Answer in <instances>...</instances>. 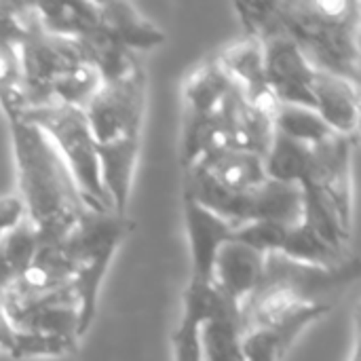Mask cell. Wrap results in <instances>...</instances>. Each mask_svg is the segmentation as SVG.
I'll list each match as a JSON object with an SVG mask.
<instances>
[{"label": "cell", "mask_w": 361, "mask_h": 361, "mask_svg": "<svg viewBox=\"0 0 361 361\" xmlns=\"http://www.w3.org/2000/svg\"><path fill=\"white\" fill-rule=\"evenodd\" d=\"M131 53L152 51L163 44L165 34L129 2H99V30Z\"/></svg>", "instance_id": "cell-19"}, {"label": "cell", "mask_w": 361, "mask_h": 361, "mask_svg": "<svg viewBox=\"0 0 361 361\" xmlns=\"http://www.w3.org/2000/svg\"><path fill=\"white\" fill-rule=\"evenodd\" d=\"M184 173L209 182L228 192H243L260 186L267 178L264 159L243 150H222L199 159Z\"/></svg>", "instance_id": "cell-15"}, {"label": "cell", "mask_w": 361, "mask_h": 361, "mask_svg": "<svg viewBox=\"0 0 361 361\" xmlns=\"http://www.w3.org/2000/svg\"><path fill=\"white\" fill-rule=\"evenodd\" d=\"M42 30L80 40L99 30V2H42L34 4Z\"/></svg>", "instance_id": "cell-24"}, {"label": "cell", "mask_w": 361, "mask_h": 361, "mask_svg": "<svg viewBox=\"0 0 361 361\" xmlns=\"http://www.w3.org/2000/svg\"><path fill=\"white\" fill-rule=\"evenodd\" d=\"M264 260L267 256L258 250L231 239L216 258L212 288L226 300L241 305L258 288L264 273Z\"/></svg>", "instance_id": "cell-13"}, {"label": "cell", "mask_w": 361, "mask_h": 361, "mask_svg": "<svg viewBox=\"0 0 361 361\" xmlns=\"http://www.w3.org/2000/svg\"><path fill=\"white\" fill-rule=\"evenodd\" d=\"M19 182V201L38 241L59 243L89 209L63 159L32 123L8 121Z\"/></svg>", "instance_id": "cell-1"}, {"label": "cell", "mask_w": 361, "mask_h": 361, "mask_svg": "<svg viewBox=\"0 0 361 361\" xmlns=\"http://www.w3.org/2000/svg\"><path fill=\"white\" fill-rule=\"evenodd\" d=\"M286 32L315 70L360 85L361 4L355 0L275 2Z\"/></svg>", "instance_id": "cell-3"}, {"label": "cell", "mask_w": 361, "mask_h": 361, "mask_svg": "<svg viewBox=\"0 0 361 361\" xmlns=\"http://www.w3.org/2000/svg\"><path fill=\"white\" fill-rule=\"evenodd\" d=\"M260 47L264 78L275 99L279 104L313 108L311 87L315 78V68L305 51L286 32V27L262 40Z\"/></svg>", "instance_id": "cell-9"}, {"label": "cell", "mask_w": 361, "mask_h": 361, "mask_svg": "<svg viewBox=\"0 0 361 361\" xmlns=\"http://www.w3.org/2000/svg\"><path fill=\"white\" fill-rule=\"evenodd\" d=\"M21 218H23L21 201L17 197H2L0 199V241Z\"/></svg>", "instance_id": "cell-31"}, {"label": "cell", "mask_w": 361, "mask_h": 361, "mask_svg": "<svg viewBox=\"0 0 361 361\" xmlns=\"http://www.w3.org/2000/svg\"><path fill=\"white\" fill-rule=\"evenodd\" d=\"M203 361H243V330L239 322V305L220 294L214 315L201 330Z\"/></svg>", "instance_id": "cell-21"}, {"label": "cell", "mask_w": 361, "mask_h": 361, "mask_svg": "<svg viewBox=\"0 0 361 361\" xmlns=\"http://www.w3.org/2000/svg\"><path fill=\"white\" fill-rule=\"evenodd\" d=\"M332 307H317L279 328H256L243 332V361H281L296 336L324 317Z\"/></svg>", "instance_id": "cell-23"}, {"label": "cell", "mask_w": 361, "mask_h": 361, "mask_svg": "<svg viewBox=\"0 0 361 361\" xmlns=\"http://www.w3.org/2000/svg\"><path fill=\"white\" fill-rule=\"evenodd\" d=\"M13 338H15V330L13 326L8 324L4 311H2V305H0V351H11V345H13Z\"/></svg>", "instance_id": "cell-32"}, {"label": "cell", "mask_w": 361, "mask_h": 361, "mask_svg": "<svg viewBox=\"0 0 361 361\" xmlns=\"http://www.w3.org/2000/svg\"><path fill=\"white\" fill-rule=\"evenodd\" d=\"M313 110L326 127L345 137H355L360 127V93L357 85L347 78L315 70L313 78Z\"/></svg>", "instance_id": "cell-14"}, {"label": "cell", "mask_w": 361, "mask_h": 361, "mask_svg": "<svg viewBox=\"0 0 361 361\" xmlns=\"http://www.w3.org/2000/svg\"><path fill=\"white\" fill-rule=\"evenodd\" d=\"M355 137L332 133L324 142L311 146L313 169L311 182L336 207V212L351 224L353 218V190H351V159Z\"/></svg>", "instance_id": "cell-11"}, {"label": "cell", "mask_w": 361, "mask_h": 361, "mask_svg": "<svg viewBox=\"0 0 361 361\" xmlns=\"http://www.w3.org/2000/svg\"><path fill=\"white\" fill-rule=\"evenodd\" d=\"M23 121L36 125L55 146L70 169L78 192L89 209L112 212L99 176L97 146L91 135L87 116L78 108H34L21 114Z\"/></svg>", "instance_id": "cell-5"}, {"label": "cell", "mask_w": 361, "mask_h": 361, "mask_svg": "<svg viewBox=\"0 0 361 361\" xmlns=\"http://www.w3.org/2000/svg\"><path fill=\"white\" fill-rule=\"evenodd\" d=\"M218 61L222 68L228 72V76L235 80V85L241 89L245 102L256 108L258 112H264L269 116L275 114L279 102L271 93L267 78H264V68H262V47L256 40L245 38L243 42H237L228 47Z\"/></svg>", "instance_id": "cell-16"}, {"label": "cell", "mask_w": 361, "mask_h": 361, "mask_svg": "<svg viewBox=\"0 0 361 361\" xmlns=\"http://www.w3.org/2000/svg\"><path fill=\"white\" fill-rule=\"evenodd\" d=\"M273 127L275 133L309 146H315L332 135V131L313 108L296 104H279L273 114Z\"/></svg>", "instance_id": "cell-28"}, {"label": "cell", "mask_w": 361, "mask_h": 361, "mask_svg": "<svg viewBox=\"0 0 361 361\" xmlns=\"http://www.w3.org/2000/svg\"><path fill=\"white\" fill-rule=\"evenodd\" d=\"M357 277V264L313 267L269 254L258 288L239 305L241 330L279 328L317 307H332L330 296Z\"/></svg>", "instance_id": "cell-2"}, {"label": "cell", "mask_w": 361, "mask_h": 361, "mask_svg": "<svg viewBox=\"0 0 361 361\" xmlns=\"http://www.w3.org/2000/svg\"><path fill=\"white\" fill-rule=\"evenodd\" d=\"M146 108V76L144 70L133 76L102 85L93 99L82 110L95 140V146L112 144L118 140L142 137Z\"/></svg>", "instance_id": "cell-7"}, {"label": "cell", "mask_w": 361, "mask_h": 361, "mask_svg": "<svg viewBox=\"0 0 361 361\" xmlns=\"http://www.w3.org/2000/svg\"><path fill=\"white\" fill-rule=\"evenodd\" d=\"M220 302V292L209 283L192 281L184 292L182 319L173 332V360L176 361H203L201 351V330L205 322L214 315Z\"/></svg>", "instance_id": "cell-18"}, {"label": "cell", "mask_w": 361, "mask_h": 361, "mask_svg": "<svg viewBox=\"0 0 361 361\" xmlns=\"http://www.w3.org/2000/svg\"><path fill=\"white\" fill-rule=\"evenodd\" d=\"M87 61L85 49L78 40L49 34L40 27L32 4V15L21 38V66L27 110L47 108L53 82Z\"/></svg>", "instance_id": "cell-6"}, {"label": "cell", "mask_w": 361, "mask_h": 361, "mask_svg": "<svg viewBox=\"0 0 361 361\" xmlns=\"http://www.w3.org/2000/svg\"><path fill=\"white\" fill-rule=\"evenodd\" d=\"M74 351H76V341H72V338L38 334V332H15L8 355L13 360L61 357V355H70Z\"/></svg>", "instance_id": "cell-29"}, {"label": "cell", "mask_w": 361, "mask_h": 361, "mask_svg": "<svg viewBox=\"0 0 361 361\" xmlns=\"http://www.w3.org/2000/svg\"><path fill=\"white\" fill-rule=\"evenodd\" d=\"M313 152L309 144L275 133L264 157V171L269 180L302 186L311 178Z\"/></svg>", "instance_id": "cell-26"}, {"label": "cell", "mask_w": 361, "mask_h": 361, "mask_svg": "<svg viewBox=\"0 0 361 361\" xmlns=\"http://www.w3.org/2000/svg\"><path fill=\"white\" fill-rule=\"evenodd\" d=\"M32 15V4L0 2V108L8 121L21 118L27 110L23 66H21V38Z\"/></svg>", "instance_id": "cell-10"}, {"label": "cell", "mask_w": 361, "mask_h": 361, "mask_svg": "<svg viewBox=\"0 0 361 361\" xmlns=\"http://www.w3.org/2000/svg\"><path fill=\"white\" fill-rule=\"evenodd\" d=\"M78 42L82 44L91 66L97 70L102 85L121 82L142 70L135 53H131L129 49H125L123 44H118L116 40H112L102 32L85 36Z\"/></svg>", "instance_id": "cell-25"}, {"label": "cell", "mask_w": 361, "mask_h": 361, "mask_svg": "<svg viewBox=\"0 0 361 361\" xmlns=\"http://www.w3.org/2000/svg\"><path fill=\"white\" fill-rule=\"evenodd\" d=\"M184 222H186V235H188L190 258H192L190 279L212 286L216 258L224 247V243L233 239L237 228L186 195H184Z\"/></svg>", "instance_id": "cell-12"}, {"label": "cell", "mask_w": 361, "mask_h": 361, "mask_svg": "<svg viewBox=\"0 0 361 361\" xmlns=\"http://www.w3.org/2000/svg\"><path fill=\"white\" fill-rule=\"evenodd\" d=\"M38 235L25 216L0 241V294L8 290L30 267L36 250Z\"/></svg>", "instance_id": "cell-27"}, {"label": "cell", "mask_w": 361, "mask_h": 361, "mask_svg": "<svg viewBox=\"0 0 361 361\" xmlns=\"http://www.w3.org/2000/svg\"><path fill=\"white\" fill-rule=\"evenodd\" d=\"M15 332H38L78 341L80 338V311L72 286L38 300L25 309L13 324Z\"/></svg>", "instance_id": "cell-17"}, {"label": "cell", "mask_w": 361, "mask_h": 361, "mask_svg": "<svg viewBox=\"0 0 361 361\" xmlns=\"http://www.w3.org/2000/svg\"><path fill=\"white\" fill-rule=\"evenodd\" d=\"M235 80L218 59L199 66L184 85V114L212 116L235 89Z\"/></svg>", "instance_id": "cell-22"}, {"label": "cell", "mask_w": 361, "mask_h": 361, "mask_svg": "<svg viewBox=\"0 0 361 361\" xmlns=\"http://www.w3.org/2000/svg\"><path fill=\"white\" fill-rule=\"evenodd\" d=\"M129 233L131 222L125 216L87 209L63 239V247L72 262V288L78 298L80 336L87 334L95 319L102 281Z\"/></svg>", "instance_id": "cell-4"}, {"label": "cell", "mask_w": 361, "mask_h": 361, "mask_svg": "<svg viewBox=\"0 0 361 361\" xmlns=\"http://www.w3.org/2000/svg\"><path fill=\"white\" fill-rule=\"evenodd\" d=\"M351 361H360V360H357V353H353V357H351Z\"/></svg>", "instance_id": "cell-33"}, {"label": "cell", "mask_w": 361, "mask_h": 361, "mask_svg": "<svg viewBox=\"0 0 361 361\" xmlns=\"http://www.w3.org/2000/svg\"><path fill=\"white\" fill-rule=\"evenodd\" d=\"M140 142L142 137H129V140H118L112 144L97 146L102 186L116 216H125L129 203L137 154H140Z\"/></svg>", "instance_id": "cell-20"}, {"label": "cell", "mask_w": 361, "mask_h": 361, "mask_svg": "<svg viewBox=\"0 0 361 361\" xmlns=\"http://www.w3.org/2000/svg\"><path fill=\"white\" fill-rule=\"evenodd\" d=\"M68 286H72V262L63 247V241H40L27 271L0 294V305L8 324H13L25 309H30L38 300Z\"/></svg>", "instance_id": "cell-8"}, {"label": "cell", "mask_w": 361, "mask_h": 361, "mask_svg": "<svg viewBox=\"0 0 361 361\" xmlns=\"http://www.w3.org/2000/svg\"><path fill=\"white\" fill-rule=\"evenodd\" d=\"M235 11L239 13L247 38L256 40L258 44L283 30L275 2H237Z\"/></svg>", "instance_id": "cell-30"}]
</instances>
